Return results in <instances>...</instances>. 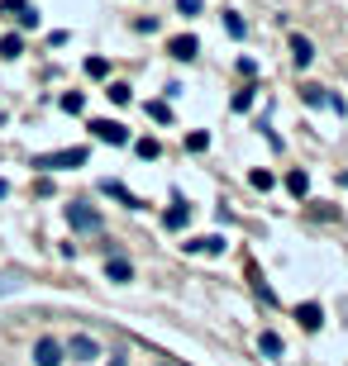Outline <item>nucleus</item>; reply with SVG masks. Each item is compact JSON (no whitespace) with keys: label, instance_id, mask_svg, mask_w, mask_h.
Instances as JSON below:
<instances>
[{"label":"nucleus","instance_id":"obj_24","mask_svg":"<svg viewBox=\"0 0 348 366\" xmlns=\"http://www.w3.org/2000/svg\"><path fill=\"white\" fill-rule=\"evenodd\" d=\"M110 100H115V105H129V86L115 81V86H110Z\"/></svg>","mask_w":348,"mask_h":366},{"label":"nucleus","instance_id":"obj_15","mask_svg":"<svg viewBox=\"0 0 348 366\" xmlns=\"http://www.w3.org/2000/svg\"><path fill=\"white\" fill-rule=\"evenodd\" d=\"M286 190H291V195H306V190H310V177H306V172H291V177H286Z\"/></svg>","mask_w":348,"mask_h":366},{"label":"nucleus","instance_id":"obj_14","mask_svg":"<svg viewBox=\"0 0 348 366\" xmlns=\"http://www.w3.org/2000/svg\"><path fill=\"white\" fill-rule=\"evenodd\" d=\"M186 252H225V238H201V243H186Z\"/></svg>","mask_w":348,"mask_h":366},{"label":"nucleus","instance_id":"obj_28","mask_svg":"<svg viewBox=\"0 0 348 366\" xmlns=\"http://www.w3.org/2000/svg\"><path fill=\"white\" fill-rule=\"evenodd\" d=\"M344 181H348V177H344Z\"/></svg>","mask_w":348,"mask_h":366},{"label":"nucleus","instance_id":"obj_3","mask_svg":"<svg viewBox=\"0 0 348 366\" xmlns=\"http://www.w3.org/2000/svg\"><path fill=\"white\" fill-rule=\"evenodd\" d=\"M91 133H96L101 143H110V148H124V143H129V129L115 124V119H91Z\"/></svg>","mask_w":348,"mask_h":366},{"label":"nucleus","instance_id":"obj_16","mask_svg":"<svg viewBox=\"0 0 348 366\" xmlns=\"http://www.w3.org/2000/svg\"><path fill=\"white\" fill-rule=\"evenodd\" d=\"M24 53V43H19V34H10V38H0V57H19Z\"/></svg>","mask_w":348,"mask_h":366},{"label":"nucleus","instance_id":"obj_8","mask_svg":"<svg viewBox=\"0 0 348 366\" xmlns=\"http://www.w3.org/2000/svg\"><path fill=\"white\" fill-rule=\"evenodd\" d=\"M291 57H296V67H310L315 62V43L306 34H291Z\"/></svg>","mask_w":348,"mask_h":366},{"label":"nucleus","instance_id":"obj_4","mask_svg":"<svg viewBox=\"0 0 348 366\" xmlns=\"http://www.w3.org/2000/svg\"><path fill=\"white\" fill-rule=\"evenodd\" d=\"M62 357H67V348L58 338H38L34 343V366H62Z\"/></svg>","mask_w":348,"mask_h":366},{"label":"nucleus","instance_id":"obj_18","mask_svg":"<svg viewBox=\"0 0 348 366\" xmlns=\"http://www.w3.org/2000/svg\"><path fill=\"white\" fill-rule=\"evenodd\" d=\"M225 34H229V38H243L248 29H243V19H238V14H225Z\"/></svg>","mask_w":348,"mask_h":366},{"label":"nucleus","instance_id":"obj_1","mask_svg":"<svg viewBox=\"0 0 348 366\" xmlns=\"http://www.w3.org/2000/svg\"><path fill=\"white\" fill-rule=\"evenodd\" d=\"M82 162H86V148H62V153H43V157H34L38 172H67V167H82Z\"/></svg>","mask_w":348,"mask_h":366},{"label":"nucleus","instance_id":"obj_13","mask_svg":"<svg viewBox=\"0 0 348 366\" xmlns=\"http://www.w3.org/2000/svg\"><path fill=\"white\" fill-rule=\"evenodd\" d=\"M101 190H105V195H115V200H124L129 209H138V200H134V195H129V190H124V185H119V181H105V185H101Z\"/></svg>","mask_w":348,"mask_h":366},{"label":"nucleus","instance_id":"obj_23","mask_svg":"<svg viewBox=\"0 0 348 366\" xmlns=\"http://www.w3.org/2000/svg\"><path fill=\"white\" fill-rule=\"evenodd\" d=\"M158 153H162V148H158V143H153V138H138V157H148V162H153V157H158Z\"/></svg>","mask_w":348,"mask_h":366},{"label":"nucleus","instance_id":"obj_25","mask_svg":"<svg viewBox=\"0 0 348 366\" xmlns=\"http://www.w3.org/2000/svg\"><path fill=\"white\" fill-rule=\"evenodd\" d=\"M248 105H253V91H248V86H243V91L234 95V109H248Z\"/></svg>","mask_w":348,"mask_h":366},{"label":"nucleus","instance_id":"obj_10","mask_svg":"<svg viewBox=\"0 0 348 366\" xmlns=\"http://www.w3.org/2000/svg\"><path fill=\"white\" fill-rule=\"evenodd\" d=\"M105 276H110V280H134V267H129L124 257H110V262H105Z\"/></svg>","mask_w":348,"mask_h":366},{"label":"nucleus","instance_id":"obj_12","mask_svg":"<svg viewBox=\"0 0 348 366\" xmlns=\"http://www.w3.org/2000/svg\"><path fill=\"white\" fill-rule=\"evenodd\" d=\"M258 348H262L267 357H282V352H286V343H282L277 333H262V338H258Z\"/></svg>","mask_w":348,"mask_h":366},{"label":"nucleus","instance_id":"obj_27","mask_svg":"<svg viewBox=\"0 0 348 366\" xmlns=\"http://www.w3.org/2000/svg\"><path fill=\"white\" fill-rule=\"evenodd\" d=\"M105 366H129V357H110V362H105Z\"/></svg>","mask_w":348,"mask_h":366},{"label":"nucleus","instance_id":"obj_20","mask_svg":"<svg viewBox=\"0 0 348 366\" xmlns=\"http://www.w3.org/2000/svg\"><path fill=\"white\" fill-rule=\"evenodd\" d=\"M82 105H86V100H82L77 91H67V95H62V109H67V114H82Z\"/></svg>","mask_w":348,"mask_h":366},{"label":"nucleus","instance_id":"obj_21","mask_svg":"<svg viewBox=\"0 0 348 366\" xmlns=\"http://www.w3.org/2000/svg\"><path fill=\"white\" fill-rule=\"evenodd\" d=\"M110 67H105V57H86V77H105Z\"/></svg>","mask_w":348,"mask_h":366},{"label":"nucleus","instance_id":"obj_6","mask_svg":"<svg viewBox=\"0 0 348 366\" xmlns=\"http://www.w3.org/2000/svg\"><path fill=\"white\" fill-rule=\"evenodd\" d=\"M67 352H72L77 362H96V357H101V348H96V338H91V333H77V338L67 343Z\"/></svg>","mask_w":348,"mask_h":366},{"label":"nucleus","instance_id":"obj_11","mask_svg":"<svg viewBox=\"0 0 348 366\" xmlns=\"http://www.w3.org/2000/svg\"><path fill=\"white\" fill-rule=\"evenodd\" d=\"M186 219H191V209H186V205H172V209L162 214V224H167V228H186Z\"/></svg>","mask_w":348,"mask_h":366},{"label":"nucleus","instance_id":"obj_2","mask_svg":"<svg viewBox=\"0 0 348 366\" xmlns=\"http://www.w3.org/2000/svg\"><path fill=\"white\" fill-rule=\"evenodd\" d=\"M67 224H72L77 233H96V228H101V214H96L86 200H72V205H67Z\"/></svg>","mask_w":348,"mask_h":366},{"label":"nucleus","instance_id":"obj_5","mask_svg":"<svg viewBox=\"0 0 348 366\" xmlns=\"http://www.w3.org/2000/svg\"><path fill=\"white\" fill-rule=\"evenodd\" d=\"M167 53H172L177 62H191V57L201 53V43H196L191 34H177V38H167Z\"/></svg>","mask_w":348,"mask_h":366},{"label":"nucleus","instance_id":"obj_19","mask_svg":"<svg viewBox=\"0 0 348 366\" xmlns=\"http://www.w3.org/2000/svg\"><path fill=\"white\" fill-rule=\"evenodd\" d=\"M201 10H206V5H201V0H177V14H186V19H196V14H201Z\"/></svg>","mask_w":348,"mask_h":366},{"label":"nucleus","instance_id":"obj_26","mask_svg":"<svg viewBox=\"0 0 348 366\" xmlns=\"http://www.w3.org/2000/svg\"><path fill=\"white\" fill-rule=\"evenodd\" d=\"M14 285H19V280H14V276H0V295H10V290H14Z\"/></svg>","mask_w":348,"mask_h":366},{"label":"nucleus","instance_id":"obj_7","mask_svg":"<svg viewBox=\"0 0 348 366\" xmlns=\"http://www.w3.org/2000/svg\"><path fill=\"white\" fill-rule=\"evenodd\" d=\"M5 14H14L24 29H34V24H38V10H34L29 0H5Z\"/></svg>","mask_w":348,"mask_h":366},{"label":"nucleus","instance_id":"obj_22","mask_svg":"<svg viewBox=\"0 0 348 366\" xmlns=\"http://www.w3.org/2000/svg\"><path fill=\"white\" fill-rule=\"evenodd\" d=\"M186 148H191V153H206V148H210V133H191Z\"/></svg>","mask_w":348,"mask_h":366},{"label":"nucleus","instance_id":"obj_9","mask_svg":"<svg viewBox=\"0 0 348 366\" xmlns=\"http://www.w3.org/2000/svg\"><path fill=\"white\" fill-rule=\"evenodd\" d=\"M296 319H301V328H320L325 324V309L320 304H296Z\"/></svg>","mask_w":348,"mask_h":366},{"label":"nucleus","instance_id":"obj_17","mask_svg":"<svg viewBox=\"0 0 348 366\" xmlns=\"http://www.w3.org/2000/svg\"><path fill=\"white\" fill-rule=\"evenodd\" d=\"M148 114H153L158 124H172V109H167V100H153V105H148Z\"/></svg>","mask_w":348,"mask_h":366}]
</instances>
